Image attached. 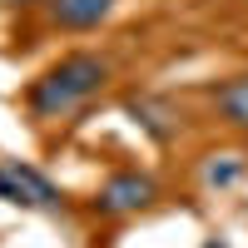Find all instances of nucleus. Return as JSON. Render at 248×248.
I'll list each match as a JSON object with an SVG mask.
<instances>
[{"label": "nucleus", "mask_w": 248, "mask_h": 248, "mask_svg": "<svg viewBox=\"0 0 248 248\" xmlns=\"http://www.w3.org/2000/svg\"><path fill=\"white\" fill-rule=\"evenodd\" d=\"M203 248H223V243H218V238H209V243H203Z\"/></svg>", "instance_id": "1a4fd4ad"}, {"label": "nucleus", "mask_w": 248, "mask_h": 248, "mask_svg": "<svg viewBox=\"0 0 248 248\" xmlns=\"http://www.w3.org/2000/svg\"><path fill=\"white\" fill-rule=\"evenodd\" d=\"M50 5V25L60 30H94L99 20H109L119 0H45Z\"/></svg>", "instance_id": "20e7f679"}, {"label": "nucleus", "mask_w": 248, "mask_h": 248, "mask_svg": "<svg viewBox=\"0 0 248 248\" xmlns=\"http://www.w3.org/2000/svg\"><path fill=\"white\" fill-rule=\"evenodd\" d=\"M233 174H238V164H223V169H209V179H214V184H233Z\"/></svg>", "instance_id": "0eeeda50"}, {"label": "nucleus", "mask_w": 248, "mask_h": 248, "mask_svg": "<svg viewBox=\"0 0 248 248\" xmlns=\"http://www.w3.org/2000/svg\"><path fill=\"white\" fill-rule=\"evenodd\" d=\"M214 109L233 124V129L248 134V75H233L223 79V85H214Z\"/></svg>", "instance_id": "39448f33"}, {"label": "nucleus", "mask_w": 248, "mask_h": 248, "mask_svg": "<svg viewBox=\"0 0 248 248\" xmlns=\"http://www.w3.org/2000/svg\"><path fill=\"white\" fill-rule=\"evenodd\" d=\"M149 203H154V179H149V174H114V179L99 184V194H94V214L124 218V214L149 209Z\"/></svg>", "instance_id": "7ed1b4c3"}, {"label": "nucleus", "mask_w": 248, "mask_h": 248, "mask_svg": "<svg viewBox=\"0 0 248 248\" xmlns=\"http://www.w3.org/2000/svg\"><path fill=\"white\" fill-rule=\"evenodd\" d=\"M129 109L139 114V124H144V129H149L154 139H164V134H169V124H164V114L149 105V99H129Z\"/></svg>", "instance_id": "423d86ee"}, {"label": "nucleus", "mask_w": 248, "mask_h": 248, "mask_svg": "<svg viewBox=\"0 0 248 248\" xmlns=\"http://www.w3.org/2000/svg\"><path fill=\"white\" fill-rule=\"evenodd\" d=\"M0 199L20 203V209H60V203H65V194H60L45 174L30 169V164H20V159L0 164Z\"/></svg>", "instance_id": "f03ea898"}, {"label": "nucleus", "mask_w": 248, "mask_h": 248, "mask_svg": "<svg viewBox=\"0 0 248 248\" xmlns=\"http://www.w3.org/2000/svg\"><path fill=\"white\" fill-rule=\"evenodd\" d=\"M5 5H35V0H5Z\"/></svg>", "instance_id": "6e6552de"}, {"label": "nucleus", "mask_w": 248, "mask_h": 248, "mask_svg": "<svg viewBox=\"0 0 248 248\" xmlns=\"http://www.w3.org/2000/svg\"><path fill=\"white\" fill-rule=\"evenodd\" d=\"M109 79V60L105 55H90V50H70L60 55L50 70H40L25 90V109L35 119H65L75 114L85 99H94Z\"/></svg>", "instance_id": "f257e3e1"}]
</instances>
